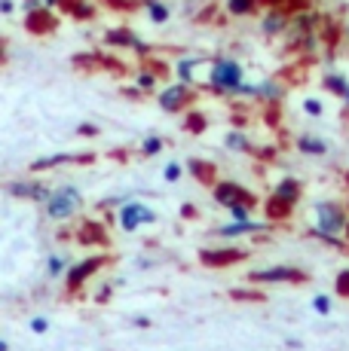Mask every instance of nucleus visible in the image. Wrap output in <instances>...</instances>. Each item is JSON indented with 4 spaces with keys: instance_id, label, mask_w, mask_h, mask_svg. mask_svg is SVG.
I'll return each instance as SVG.
<instances>
[{
    "instance_id": "nucleus-1",
    "label": "nucleus",
    "mask_w": 349,
    "mask_h": 351,
    "mask_svg": "<svg viewBox=\"0 0 349 351\" xmlns=\"http://www.w3.org/2000/svg\"><path fill=\"white\" fill-rule=\"evenodd\" d=\"M80 205H83V195H80L77 186H58L43 202V214L49 220H71L80 211Z\"/></svg>"
},
{
    "instance_id": "nucleus-2",
    "label": "nucleus",
    "mask_w": 349,
    "mask_h": 351,
    "mask_svg": "<svg viewBox=\"0 0 349 351\" xmlns=\"http://www.w3.org/2000/svg\"><path fill=\"white\" fill-rule=\"evenodd\" d=\"M313 214H315V229H322V232H331V235L346 232L349 214H346V208L340 205V202H334V199L315 202Z\"/></svg>"
},
{
    "instance_id": "nucleus-3",
    "label": "nucleus",
    "mask_w": 349,
    "mask_h": 351,
    "mask_svg": "<svg viewBox=\"0 0 349 351\" xmlns=\"http://www.w3.org/2000/svg\"><path fill=\"white\" fill-rule=\"evenodd\" d=\"M248 281H254V285H306L310 272H304L297 266H270L248 272Z\"/></svg>"
},
{
    "instance_id": "nucleus-4",
    "label": "nucleus",
    "mask_w": 349,
    "mask_h": 351,
    "mask_svg": "<svg viewBox=\"0 0 349 351\" xmlns=\"http://www.w3.org/2000/svg\"><path fill=\"white\" fill-rule=\"evenodd\" d=\"M107 263H111V254H92V256H86V260L74 263L68 269V290L71 293H80V290L86 287V281H89L95 272H102Z\"/></svg>"
},
{
    "instance_id": "nucleus-5",
    "label": "nucleus",
    "mask_w": 349,
    "mask_h": 351,
    "mask_svg": "<svg viewBox=\"0 0 349 351\" xmlns=\"http://www.w3.org/2000/svg\"><path fill=\"white\" fill-rule=\"evenodd\" d=\"M212 89L214 92H239L243 89V67L233 58H218L212 64Z\"/></svg>"
},
{
    "instance_id": "nucleus-6",
    "label": "nucleus",
    "mask_w": 349,
    "mask_h": 351,
    "mask_svg": "<svg viewBox=\"0 0 349 351\" xmlns=\"http://www.w3.org/2000/svg\"><path fill=\"white\" fill-rule=\"evenodd\" d=\"M117 223L123 232H135L138 226H150L157 223V211L147 205H141V202H123L117 211Z\"/></svg>"
},
{
    "instance_id": "nucleus-7",
    "label": "nucleus",
    "mask_w": 349,
    "mask_h": 351,
    "mask_svg": "<svg viewBox=\"0 0 349 351\" xmlns=\"http://www.w3.org/2000/svg\"><path fill=\"white\" fill-rule=\"evenodd\" d=\"M212 199L218 202L221 208H233V205H251L254 208V193H248L243 184H233V180H221V184L212 186Z\"/></svg>"
},
{
    "instance_id": "nucleus-8",
    "label": "nucleus",
    "mask_w": 349,
    "mask_h": 351,
    "mask_svg": "<svg viewBox=\"0 0 349 351\" xmlns=\"http://www.w3.org/2000/svg\"><path fill=\"white\" fill-rule=\"evenodd\" d=\"M245 260H248L245 247H205V251H199V263L205 269H230Z\"/></svg>"
},
{
    "instance_id": "nucleus-9",
    "label": "nucleus",
    "mask_w": 349,
    "mask_h": 351,
    "mask_svg": "<svg viewBox=\"0 0 349 351\" xmlns=\"http://www.w3.org/2000/svg\"><path fill=\"white\" fill-rule=\"evenodd\" d=\"M74 239H77V245H86V247H107L111 245V235H107L104 223H98V220H83V223L74 229Z\"/></svg>"
},
{
    "instance_id": "nucleus-10",
    "label": "nucleus",
    "mask_w": 349,
    "mask_h": 351,
    "mask_svg": "<svg viewBox=\"0 0 349 351\" xmlns=\"http://www.w3.org/2000/svg\"><path fill=\"white\" fill-rule=\"evenodd\" d=\"M6 190L16 195V199H31V202H40V205H43V202L52 195L46 184H28V180H12Z\"/></svg>"
},
{
    "instance_id": "nucleus-11",
    "label": "nucleus",
    "mask_w": 349,
    "mask_h": 351,
    "mask_svg": "<svg viewBox=\"0 0 349 351\" xmlns=\"http://www.w3.org/2000/svg\"><path fill=\"white\" fill-rule=\"evenodd\" d=\"M190 92H187V86H172V89H166L163 95H159V107L163 110H169V113H178V110H184L187 104H190Z\"/></svg>"
},
{
    "instance_id": "nucleus-12",
    "label": "nucleus",
    "mask_w": 349,
    "mask_h": 351,
    "mask_svg": "<svg viewBox=\"0 0 349 351\" xmlns=\"http://www.w3.org/2000/svg\"><path fill=\"white\" fill-rule=\"evenodd\" d=\"M273 229V220L267 223H254V220H233L230 226H221L218 235H264Z\"/></svg>"
},
{
    "instance_id": "nucleus-13",
    "label": "nucleus",
    "mask_w": 349,
    "mask_h": 351,
    "mask_svg": "<svg viewBox=\"0 0 349 351\" xmlns=\"http://www.w3.org/2000/svg\"><path fill=\"white\" fill-rule=\"evenodd\" d=\"M264 211H267V220H273V223H285L288 217H291L294 205L285 199H279V195H270V199L264 202Z\"/></svg>"
},
{
    "instance_id": "nucleus-14",
    "label": "nucleus",
    "mask_w": 349,
    "mask_h": 351,
    "mask_svg": "<svg viewBox=\"0 0 349 351\" xmlns=\"http://www.w3.org/2000/svg\"><path fill=\"white\" fill-rule=\"evenodd\" d=\"M273 195H279V199L291 202V205H297L300 195H304V184H300L297 178H285L276 184V190H273Z\"/></svg>"
},
{
    "instance_id": "nucleus-15",
    "label": "nucleus",
    "mask_w": 349,
    "mask_h": 351,
    "mask_svg": "<svg viewBox=\"0 0 349 351\" xmlns=\"http://www.w3.org/2000/svg\"><path fill=\"white\" fill-rule=\"evenodd\" d=\"M187 171L205 186H214V165L212 162H203V159H190L187 162Z\"/></svg>"
},
{
    "instance_id": "nucleus-16",
    "label": "nucleus",
    "mask_w": 349,
    "mask_h": 351,
    "mask_svg": "<svg viewBox=\"0 0 349 351\" xmlns=\"http://www.w3.org/2000/svg\"><path fill=\"white\" fill-rule=\"evenodd\" d=\"M297 150L306 153V156H325L328 144L322 138H310V134H304V138H297Z\"/></svg>"
},
{
    "instance_id": "nucleus-17",
    "label": "nucleus",
    "mask_w": 349,
    "mask_h": 351,
    "mask_svg": "<svg viewBox=\"0 0 349 351\" xmlns=\"http://www.w3.org/2000/svg\"><path fill=\"white\" fill-rule=\"evenodd\" d=\"M62 162H77V156H71V153H58V156L37 159V162H31V171H46V168H56V165H62Z\"/></svg>"
},
{
    "instance_id": "nucleus-18",
    "label": "nucleus",
    "mask_w": 349,
    "mask_h": 351,
    "mask_svg": "<svg viewBox=\"0 0 349 351\" xmlns=\"http://www.w3.org/2000/svg\"><path fill=\"white\" fill-rule=\"evenodd\" d=\"M230 300H236V302H267V293H264V290L233 287V290H230Z\"/></svg>"
},
{
    "instance_id": "nucleus-19",
    "label": "nucleus",
    "mask_w": 349,
    "mask_h": 351,
    "mask_svg": "<svg viewBox=\"0 0 349 351\" xmlns=\"http://www.w3.org/2000/svg\"><path fill=\"white\" fill-rule=\"evenodd\" d=\"M313 239H319V241H325L328 247H334V251H346L349 247V241L346 239H337V235H331V232H322V229H313Z\"/></svg>"
},
{
    "instance_id": "nucleus-20",
    "label": "nucleus",
    "mask_w": 349,
    "mask_h": 351,
    "mask_svg": "<svg viewBox=\"0 0 349 351\" xmlns=\"http://www.w3.org/2000/svg\"><path fill=\"white\" fill-rule=\"evenodd\" d=\"M68 260H65V256H58V254H49V260H46V275H49V278H58V275L62 272H68Z\"/></svg>"
},
{
    "instance_id": "nucleus-21",
    "label": "nucleus",
    "mask_w": 349,
    "mask_h": 351,
    "mask_svg": "<svg viewBox=\"0 0 349 351\" xmlns=\"http://www.w3.org/2000/svg\"><path fill=\"white\" fill-rule=\"evenodd\" d=\"M28 28L34 31V34L49 31V28H52V16H46V12H34V16L28 19Z\"/></svg>"
},
{
    "instance_id": "nucleus-22",
    "label": "nucleus",
    "mask_w": 349,
    "mask_h": 351,
    "mask_svg": "<svg viewBox=\"0 0 349 351\" xmlns=\"http://www.w3.org/2000/svg\"><path fill=\"white\" fill-rule=\"evenodd\" d=\"M325 86H328V89H334V95H340V98L349 101V83H346L344 77H328Z\"/></svg>"
},
{
    "instance_id": "nucleus-23",
    "label": "nucleus",
    "mask_w": 349,
    "mask_h": 351,
    "mask_svg": "<svg viewBox=\"0 0 349 351\" xmlns=\"http://www.w3.org/2000/svg\"><path fill=\"white\" fill-rule=\"evenodd\" d=\"M334 293L344 296V300H349V269L337 272V278H334Z\"/></svg>"
},
{
    "instance_id": "nucleus-24",
    "label": "nucleus",
    "mask_w": 349,
    "mask_h": 351,
    "mask_svg": "<svg viewBox=\"0 0 349 351\" xmlns=\"http://www.w3.org/2000/svg\"><path fill=\"white\" fill-rule=\"evenodd\" d=\"M230 12L233 16H245V12H251L254 10V0H230Z\"/></svg>"
},
{
    "instance_id": "nucleus-25",
    "label": "nucleus",
    "mask_w": 349,
    "mask_h": 351,
    "mask_svg": "<svg viewBox=\"0 0 349 351\" xmlns=\"http://www.w3.org/2000/svg\"><path fill=\"white\" fill-rule=\"evenodd\" d=\"M159 150H163V141L159 138H147L144 144H141V153H144V156H157Z\"/></svg>"
},
{
    "instance_id": "nucleus-26",
    "label": "nucleus",
    "mask_w": 349,
    "mask_h": 351,
    "mask_svg": "<svg viewBox=\"0 0 349 351\" xmlns=\"http://www.w3.org/2000/svg\"><path fill=\"white\" fill-rule=\"evenodd\" d=\"M227 147H230V150H245V147H248V141H245V134H239V132H233V134H227Z\"/></svg>"
},
{
    "instance_id": "nucleus-27",
    "label": "nucleus",
    "mask_w": 349,
    "mask_h": 351,
    "mask_svg": "<svg viewBox=\"0 0 349 351\" xmlns=\"http://www.w3.org/2000/svg\"><path fill=\"white\" fill-rule=\"evenodd\" d=\"M313 308H315L319 315H331V300H328L325 293H319V296L313 300Z\"/></svg>"
},
{
    "instance_id": "nucleus-28",
    "label": "nucleus",
    "mask_w": 349,
    "mask_h": 351,
    "mask_svg": "<svg viewBox=\"0 0 349 351\" xmlns=\"http://www.w3.org/2000/svg\"><path fill=\"white\" fill-rule=\"evenodd\" d=\"M230 217L233 220H251V205H233L230 208Z\"/></svg>"
},
{
    "instance_id": "nucleus-29",
    "label": "nucleus",
    "mask_w": 349,
    "mask_h": 351,
    "mask_svg": "<svg viewBox=\"0 0 349 351\" xmlns=\"http://www.w3.org/2000/svg\"><path fill=\"white\" fill-rule=\"evenodd\" d=\"M203 128H205L203 113H190V119H187V132H203Z\"/></svg>"
},
{
    "instance_id": "nucleus-30",
    "label": "nucleus",
    "mask_w": 349,
    "mask_h": 351,
    "mask_svg": "<svg viewBox=\"0 0 349 351\" xmlns=\"http://www.w3.org/2000/svg\"><path fill=\"white\" fill-rule=\"evenodd\" d=\"M150 19L153 22H166V19H169V10H166L163 3H150Z\"/></svg>"
},
{
    "instance_id": "nucleus-31",
    "label": "nucleus",
    "mask_w": 349,
    "mask_h": 351,
    "mask_svg": "<svg viewBox=\"0 0 349 351\" xmlns=\"http://www.w3.org/2000/svg\"><path fill=\"white\" fill-rule=\"evenodd\" d=\"M163 178H166V180H172V184L181 178V165H178V162H169V165L163 168Z\"/></svg>"
},
{
    "instance_id": "nucleus-32",
    "label": "nucleus",
    "mask_w": 349,
    "mask_h": 351,
    "mask_svg": "<svg viewBox=\"0 0 349 351\" xmlns=\"http://www.w3.org/2000/svg\"><path fill=\"white\" fill-rule=\"evenodd\" d=\"M181 217H184V220H196L199 217V208L193 205V202H184V205H181Z\"/></svg>"
},
{
    "instance_id": "nucleus-33",
    "label": "nucleus",
    "mask_w": 349,
    "mask_h": 351,
    "mask_svg": "<svg viewBox=\"0 0 349 351\" xmlns=\"http://www.w3.org/2000/svg\"><path fill=\"white\" fill-rule=\"evenodd\" d=\"M153 86H157V77H153V73H141L138 77V89H153Z\"/></svg>"
},
{
    "instance_id": "nucleus-34",
    "label": "nucleus",
    "mask_w": 349,
    "mask_h": 351,
    "mask_svg": "<svg viewBox=\"0 0 349 351\" xmlns=\"http://www.w3.org/2000/svg\"><path fill=\"white\" fill-rule=\"evenodd\" d=\"M46 330H49V321L46 318H31V333H46Z\"/></svg>"
},
{
    "instance_id": "nucleus-35",
    "label": "nucleus",
    "mask_w": 349,
    "mask_h": 351,
    "mask_svg": "<svg viewBox=\"0 0 349 351\" xmlns=\"http://www.w3.org/2000/svg\"><path fill=\"white\" fill-rule=\"evenodd\" d=\"M282 28V19L279 16H267V22H264V31L267 34H276Z\"/></svg>"
},
{
    "instance_id": "nucleus-36",
    "label": "nucleus",
    "mask_w": 349,
    "mask_h": 351,
    "mask_svg": "<svg viewBox=\"0 0 349 351\" xmlns=\"http://www.w3.org/2000/svg\"><path fill=\"white\" fill-rule=\"evenodd\" d=\"M111 293H113V287H111V285H104V287L95 293V302H102V306H104V302L111 300Z\"/></svg>"
},
{
    "instance_id": "nucleus-37",
    "label": "nucleus",
    "mask_w": 349,
    "mask_h": 351,
    "mask_svg": "<svg viewBox=\"0 0 349 351\" xmlns=\"http://www.w3.org/2000/svg\"><path fill=\"white\" fill-rule=\"evenodd\" d=\"M304 107H306V113H313V117H319L322 113V101H315V98H310Z\"/></svg>"
},
{
    "instance_id": "nucleus-38",
    "label": "nucleus",
    "mask_w": 349,
    "mask_h": 351,
    "mask_svg": "<svg viewBox=\"0 0 349 351\" xmlns=\"http://www.w3.org/2000/svg\"><path fill=\"white\" fill-rule=\"evenodd\" d=\"M190 67H193V62H181V64H178V73H181L184 80H190Z\"/></svg>"
},
{
    "instance_id": "nucleus-39",
    "label": "nucleus",
    "mask_w": 349,
    "mask_h": 351,
    "mask_svg": "<svg viewBox=\"0 0 349 351\" xmlns=\"http://www.w3.org/2000/svg\"><path fill=\"white\" fill-rule=\"evenodd\" d=\"M132 324H135L138 330H144V327H150V318H144V315H135V318H132Z\"/></svg>"
},
{
    "instance_id": "nucleus-40",
    "label": "nucleus",
    "mask_w": 349,
    "mask_h": 351,
    "mask_svg": "<svg viewBox=\"0 0 349 351\" xmlns=\"http://www.w3.org/2000/svg\"><path fill=\"white\" fill-rule=\"evenodd\" d=\"M77 132H80V134H98V128H95V125H80Z\"/></svg>"
},
{
    "instance_id": "nucleus-41",
    "label": "nucleus",
    "mask_w": 349,
    "mask_h": 351,
    "mask_svg": "<svg viewBox=\"0 0 349 351\" xmlns=\"http://www.w3.org/2000/svg\"><path fill=\"white\" fill-rule=\"evenodd\" d=\"M344 235H346V241H349V223H346V232Z\"/></svg>"
},
{
    "instance_id": "nucleus-42",
    "label": "nucleus",
    "mask_w": 349,
    "mask_h": 351,
    "mask_svg": "<svg viewBox=\"0 0 349 351\" xmlns=\"http://www.w3.org/2000/svg\"><path fill=\"white\" fill-rule=\"evenodd\" d=\"M43 3H56V0H43Z\"/></svg>"
},
{
    "instance_id": "nucleus-43",
    "label": "nucleus",
    "mask_w": 349,
    "mask_h": 351,
    "mask_svg": "<svg viewBox=\"0 0 349 351\" xmlns=\"http://www.w3.org/2000/svg\"><path fill=\"white\" fill-rule=\"evenodd\" d=\"M346 40H349V31H346Z\"/></svg>"
}]
</instances>
